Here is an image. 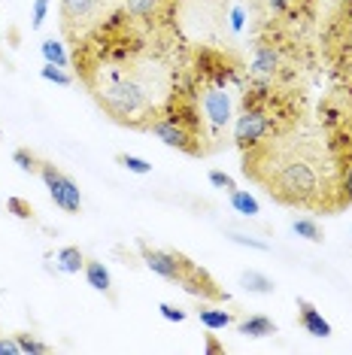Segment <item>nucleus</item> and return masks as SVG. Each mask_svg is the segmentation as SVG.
Listing matches in <instances>:
<instances>
[{
    "instance_id": "nucleus-16",
    "label": "nucleus",
    "mask_w": 352,
    "mask_h": 355,
    "mask_svg": "<svg viewBox=\"0 0 352 355\" xmlns=\"http://www.w3.org/2000/svg\"><path fill=\"white\" fill-rule=\"evenodd\" d=\"M240 286L246 288L249 295H274V279L270 277H264V273L258 270H243L240 273Z\"/></svg>"
},
{
    "instance_id": "nucleus-20",
    "label": "nucleus",
    "mask_w": 352,
    "mask_h": 355,
    "mask_svg": "<svg viewBox=\"0 0 352 355\" xmlns=\"http://www.w3.org/2000/svg\"><path fill=\"white\" fill-rule=\"evenodd\" d=\"M197 316H201V325L210 328V331H222V328H228L231 322H234V316H231L228 310H210V306L201 310Z\"/></svg>"
},
{
    "instance_id": "nucleus-19",
    "label": "nucleus",
    "mask_w": 352,
    "mask_h": 355,
    "mask_svg": "<svg viewBox=\"0 0 352 355\" xmlns=\"http://www.w3.org/2000/svg\"><path fill=\"white\" fill-rule=\"evenodd\" d=\"M39 52H43L46 64H55V67H67L70 64V55H67V49H64V43H58L55 37L43 40V43H39Z\"/></svg>"
},
{
    "instance_id": "nucleus-35",
    "label": "nucleus",
    "mask_w": 352,
    "mask_h": 355,
    "mask_svg": "<svg viewBox=\"0 0 352 355\" xmlns=\"http://www.w3.org/2000/svg\"><path fill=\"white\" fill-rule=\"evenodd\" d=\"M292 3H294V0H267V6H270L274 12H279V15L289 12V10H292Z\"/></svg>"
},
{
    "instance_id": "nucleus-34",
    "label": "nucleus",
    "mask_w": 352,
    "mask_h": 355,
    "mask_svg": "<svg viewBox=\"0 0 352 355\" xmlns=\"http://www.w3.org/2000/svg\"><path fill=\"white\" fill-rule=\"evenodd\" d=\"M19 340L15 337H0V355H19Z\"/></svg>"
},
{
    "instance_id": "nucleus-28",
    "label": "nucleus",
    "mask_w": 352,
    "mask_h": 355,
    "mask_svg": "<svg viewBox=\"0 0 352 355\" xmlns=\"http://www.w3.org/2000/svg\"><path fill=\"white\" fill-rule=\"evenodd\" d=\"M231 243L237 246H246V249H258V252H270V246L264 240H255V237H246V234H228Z\"/></svg>"
},
{
    "instance_id": "nucleus-29",
    "label": "nucleus",
    "mask_w": 352,
    "mask_h": 355,
    "mask_svg": "<svg viewBox=\"0 0 352 355\" xmlns=\"http://www.w3.org/2000/svg\"><path fill=\"white\" fill-rule=\"evenodd\" d=\"M46 15H49V0H34V10H30V28H43Z\"/></svg>"
},
{
    "instance_id": "nucleus-24",
    "label": "nucleus",
    "mask_w": 352,
    "mask_h": 355,
    "mask_svg": "<svg viewBox=\"0 0 352 355\" xmlns=\"http://www.w3.org/2000/svg\"><path fill=\"white\" fill-rule=\"evenodd\" d=\"M12 161L19 164L21 173H37L39 164H43V161H37V155H34L30 149H15V152H12Z\"/></svg>"
},
{
    "instance_id": "nucleus-30",
    "label": "nucleus",
    "mask_w": 352,
    "mask_h": 355,
    "mask_svg": "<svg viewBox=\"0 0 352 355\" xmlns=\"http://www.w3.org/2000/svg\"><path fill=\"white\" fill-rule=\"evenodd\" d=\"M158 313H161V319H167V322H186L188 319V313L176 304H158Z\"/></svg>"
},
{
    "instance_id": "nucleus-32",
    "label": "nucleus",
    "mask_w": 352,
    "mask_h": 355,
    "mask_svg": "<svg viewBox=\"0 0 352 355\" xmlns=\"http://www.w3.org/2000/svg\"><path fill=\"white\" fill-rule=\"evenodd\" d=\"M340 195L346 204H352V164L343 167V176H340Z\"/></svg>"
},
{
    "instance_id": "nucleus-7",
    "label": "nucleus",
    "mask_w": 352,
    "mask_h": 355,
    "mask_svg": "<svg viewBox=\"0 0 352 355\" xmlns=\"http://www.w3.org/2000/svg\"><path fill=\"white\" fill-rule=\"evenodd\" d=\"M197 73H201V79L206 85L228 88L231 83H237L234 61L225 58V55L215 52V49H201V52H197Z\"/></svg>"
},
{
    "instance_id": "nucleus-13",
    "label": "nucleus",
    "mask_w": 352,
    "mask_h": 355,
    "mask_svg": "<svg viewBox=\"0 0 352 355\" xmlns=\"http://www.w3.org/2000/svg\"><path fill=\"white\" fill-rule=\"evenodd\" d=\"M249 70H252V76H258V79H274L276 70H279V52L267 43H258L255 46Z\"/></svg>"
},
{
    "instance_id": "nucleus-3",
    "label": "nucleus",
    "mask_w": 352,
    "mask_h": 355,
    "mask_svg": "<svg viewBox=\"0 0 352 355\" xmlns=\"http://www.w3.org/2000/svg\"><path fill=\"white\" fill-rule=\"evenodd\" d=\"M39 176H43L46 189H49V195L58 209H64V213H70V216H76L79 209H82V191H79V185L64 171H58L49 161H43V164H39Z\"/></svg>"
},
{
    "instance_id": "nucleus-1",
    "label": "nucleus",
    "mask_w": 352,
    "mask_h": 355,
    "mask_svg": "<svg viewBox=\"0 0 352 355\" xmlns=\"http://www.w3.org/2000/svg\"><path fill=\"white\" fill-rule=\"evenodd\" d=\"M158 85L152 83L149 76L137 73L131 67H122V64H109L107 70H98V79H94V98L116 122L122 125H134V128H143L146 116L155 112V103H158Z\"/></svg>"
},
{
    "instance_id": "nucleus-17",
    "label": "nucleus",
    "mask_w": 352,
    "mask_h": 355,
    "mask_svg": "<svg viewBox=\"0 0 352 355\" xmlns=\"http://www.w3.org/2000/svg\"><path fill=\"white\" fill-rule=\"evenodd\" d=\"M85 279L94 292H109V288H113V277H109V270L103 268V261H88L85 264Z\"/></svg>"
},
{
    "instance_id": "nucleus-9",
    "label": "nucleus",
    "mask_w": 352,
    "mask_h": 355,
    "mask_svg": "<svg viewBox=\"0 0 352 355\" xmlns=\"http://www.w3.org/2000/svg\"><path fill=\"white\" fill-rule=\"evenodd\" d=\"M176 286H182L188 295H195V297H222L213 277L204 268H197L191 258H186V264H182V279L176 282Z\"/></svg>"
},
{
    "instance_id": "nucleus-6",
    "label": "nucleus",
    "mask_w": 352,
    "mask_h": 355,
    "mask_svg": "<svg viewBox=\"0 0 352 355\" xmlns=\"http://www.w3.org/2000/svg\"><path fill=\"white\" fill-rule=\"evenodd\" d=\"M149 131L158 137V140L164 143V146H170V149H179V152H188V155H201L204 146H201V137L197 134H191L188 128H182V125H176L173 119H152V125H149Z\"/></svg>"
},
{
    "instance_id": "nucleus-11",
    "label": "nucleus",
    "mask_w": 352,
    "mask_h": 355,
    "mask_svg": "<svg viewBox=\"0 0 352 355\" xmlns=\"http://www.w3.org/2000/svg\"><path fill=\"white\" fill-rule=\"evenodd\" d=\"M298 322H301V328L307 331L310 337H322V340L325 337H331V322H328L322 313L307 301V297H298Z\"/></svg>"
},
{
    "instance_id": "nucleus-23",
    "label": "nucleus",
    "mask_w": 352,
    "mask_h": 355,
    "mask_svg": "<svg viewBox=\"0 0 352 355\" xmlns=\"http://www.w3.org/2000/svg\"><path fill=\"white\" fill-rule=\"evenodd\" d=\"M15 340H19V349H21V352H28V355H46V352H49V343H43L39 337L28 334V331L15 334Z\"/></svg>"
},
{
    "instance_id": "nucleus-5",
    "label": "nucleus",
    "mask_w": 352,
    "mask_h": 355,
    "mask_svg": "<svg viewBox=\"0 0 352 355\" xmlns=\"http://www.w3.org/2000/svg\"><path fill=\"white\" fill-rule=\"evenodd\" d=\"M201 112H204V125L213 137H222V131L231 125L234 116V103H231L228 88L222 85H206L201 92Z\"/></svg>"
},
{
    "instance_id": "nucleus-22",
    "label": "nucleus",
    "mask_w": 352,
    "mask_h": 355,
    "mask_svg": "<svg viewBox=\"0 0 352 355\" xmlns=\"http://www.w3.org/2000/svg\"><path fill=\"white\" fill-rule=\"evenodd\" d=\"M292 231L298 234V237L310 240V243H322V228H319L313 219H294L292 222Z\"/></svg>"
},
{
    "instance_id": "nucleus-14",
    "label": "nucleus",
    "mask_w": 352,
    "mask_h": 355,
    "mask_svg": "<svg viewBox=\"0 0 352 355\" xmlns=\"http://www.w3.org/2000/svg\"><path fill=\"white\" fill-rule=\"evenodd\" d=\"M237 331L243 337H252V340H261V337H270V334H276V325L270 322L267 316H249V319H243L237 325Z\"/></svg>"
},
{
    "instance_id": "nucleus-2",
    "label": "nucleus",
    "mask_w": 352,
    "mask_h": 355,
    "mask_svg": "<svg viewBox=\"0 0 352 355\" xmlns=\"http://www.w3.org/2000/svg\"><path fill=\"white\" fill-rule=\"evenodd\" d=\"M270 191L285 204H310L322 189H319V173L313 171V164L292 158L285 164H279L274 182H270Z\"/></svg>"
},
{
    "instance_id": "nucleus-37",
    "label": "nucleus",
    "mask_w": 352,
    "mask_h": 355,
    "mask_svg": "<svg viewBox=\"0 0 352 355\" xmlns=\"http://www.w3.org/2000/svg\"><path fill=\"white\" fill-rule=\"evenodd\" d=\"M0 40H3V37H0Z\"/></svg>"
},
{
    "instance_id": "nucleus-10",
    "label": "nucleus",
    "mask_w": 352,
    "mask_h": 355,
    "mask_svg": "<svg viewBox=\"0 0 352 355\" xmlns=\"http://www.w3.org/2000/svg\"><path fill=\"white\" fill-rule=\"evenodd\" d=\"M167 119H173L176 125H182V128H188L191 134H197L201 137L204 134V116H201V110L195 107V101L191 98H182V94H170V110L164 112Z\"/></svg>"
},
{
    "instance_id": "nucleus-4",
    "label": "nucleus",
    "mask_w": 352,
    "mask_h": 355,
    "mask_svg": "<svg viewBox=\"0 0 352 355\" xmlns=\"http://www.w3.org/2000/svg\"><path fill=\"white\" fill-rule=\"evenodd\" d=\"M270 131H274V119L264 107H243V112L234 119V143L240 149H255Z\"/></svg>"
},
{
    "instance_id": "nucleus-26",
    "label": "nucleus",
    "mask_w": 352,
    "mask_h": 355,
    "mask_svg": "<svg viewBox=\"0 0 352 355\" xmlns=\"http://www.w3.org/2000/svg\"><path fill=\"white\" fill-rule=\"evenodd\" d=\"M39 76H43L46 83H55V85H70L73 83V76H70L64 67H55V64H46V67L39 70Z\"/></svg>"
},
{
    "instance_id": "nucleus-21",
    "label": "nucleus",
    "mask_w": 352,
    "mask_h": 355,
    "mask_svg": "<svg viewBox=\"0 0 352 355\" xmlns=\"http://www.w3.org/2000/svg\"><path fill=\"white\" fill-rule=\"evenodd\" d=\"M158 3L161 0H127L125 12H131L134 19H143V21H152L158 15Z\"/></svg>"
},
{
    "instance_id": "nucleus-8",
    "label": "nucleus",
    "mask_w": 352,
    "mask_h": 355,
    "mask_svg": "<svg viewBox=\"0 0 352 355\" xmlns=\"http://www.w3.org/2000/svg\"><path fill=\"white\" fill-rule=\"evenodd\" d=\"M143 261L152 273H158L167 282H179L182 279V264L186 255L182 252H170V249H143Z\"/></svg>"
},
{
    "instance_id": "nucleus-25",
    "label": "nucleus",
    "mask_w": 352,
    "mask_h": 355,
    "mask_svg": "<svg viewBox=\"0 0 352 355\" xmlns=\"http://www.w3.org/2000/svg\"><path fill=\"white\" fill-rule=\"evenodd\" d=\"M116 161L125 167L127 173H137V176H146V173H152V164H149L146 158H140V155H118Z\"/></svg>"
},
{
    "instance_id": "nucleus-33",
    "label": "nucleus",
    "mask_w": 352,
    "mask_h": 355,
    "mask_svg": "<svg viewBox=\"0 0 352 355\" xmlns=\"http://www.w3.org/2000/svg\"><path fill=\"white\" fill-rule=\"evenodd\" d=\"M243 25H246L243 6H234V10H231V31H234V34H240V31H243Z\"/></svg>"
},
{
    "instance_id": "nucleus-15",
    "label": "nucleus",
    "mask_w": 352,
    "mask_h": 355,
    "mask_svg": "<svg viewBox=\"0 0 352 355\" xmlns=\"http://www.w3.org/2000/svg\"><path fill=\"white\" fill-rule=\"evenodd\" d=\"M55 268L61 273H79L85 270V258L79 252V246H64L58 249V255H55Z\"/></svg>"
},
{
    "instance_id": "nucleus-18",
    "label": "nucleus",
    "mask_w": 352,
    "mask_h": 355,
    "mask_svg": "<svg viewBox=\"0 0 352 355\" xmlns=\"http://www.w3.org/2000/svg\"><path fill=\"white\" fill-rule=\"evenodd\" d=\"M231 207H234V213L246 216V219H252V216L261 213V204L255 200V195H249V191H243V189L231 191Z\"/></svg>"
},
{
    "instance_id": "nucleus-36",
    "label": "nucleus",
    "mask_w": 352,
    "mask_h": 355,
    "mask_svg": "<svg viewBox=\"0 0 352 355\" xmlns=\"http://www.w3.org/2000/svg\"><path fill=\"white\" fill-rule=\"evenodd\" d=\"M204 352H225V346H222L215 337H206V346H204Z\"/></svg>"
},
{
    "instance_id": "nucleus-31",
    "label": "nucleus",
    "mask_w": 352,
    "mask_h": 355,
    "mask_svg": "<svg viewBox=\"0 0 352 355\" xmlns=\"http://www.w3.org/2000/svg\"><path fill=\"white\" fill-rule=\"evenodd\" d=\"M210 182L215 185V189H222V191H234L237 189V182H234V176H228L225 171H210Z\"/></svg>"
},
{
    "instance_id": "nucleus-27",
    "label": "nucleus",
    "mask_w": 352,
    "mask_h": 355,
    "mask_svg": "<svg viewBox=\"0 0 352 355\" xmlns=\"http://www.w3.org/2000/svg\"><path fill=\"white\" fill-rule=\"evenodd\" d=\"M6 209L15 216V219H34V207L28 204L25 198H6Z\"/></svg>"
},
{
    "instance_id": "nucleus-12",
    "label": "nucleus",
    "mask_w": 352,
    "mask_h": 355,
    "mask_svg": "<svg viewBox=\"0 0 352 355\" xmlns=\"http://www.w3.org/2000/svg\"><path fill=\"white\" fill-rule=\"evenodd\" d=\"M103 10V0H61V15L67 25H85Z\"/></svg>"
}]
</instances>
